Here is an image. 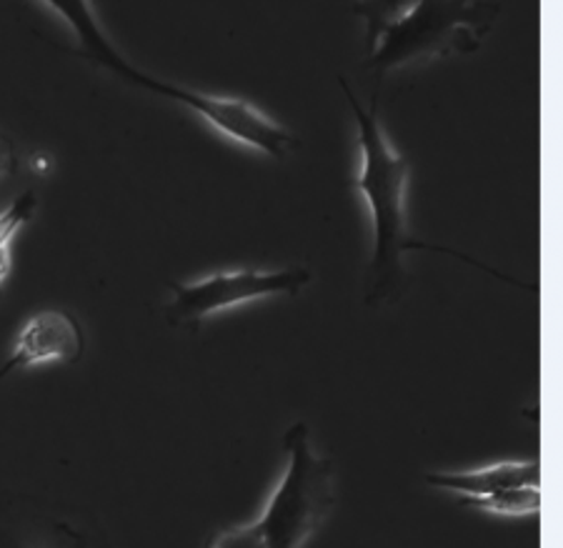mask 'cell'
I'll return each instance as SVG.
<instances>
[{"mask_svg": "<svg viewBox=\"0 0 563 548\" xmlns=\"http://www.w3.org/2000/svg\"><path fill=\"white\" fill-rule=\"evenodd\" d=\"M339 86L351 106L353 121H356L358 131V151H361V168L358 176L353 180V188L358 190L361 198L366 200L368 216H371V233H374V253H371V300L384 298L390 288L401 281L404 273V253L408 251H439L449 253L453 259H461L498 276L504 281V273L484 266L463 255L459 251L443 249V245H431L423 241H416L408 228V180H411V163L406 155L398 153L390 145L384 125L378 121V103L374 100L366 111L358 103L356 94L349 86L346 78H339Z\"/></svg>", "mask_w": 563, "mask_h": 548, "instance_id": "1", "label": "cell"}, {"mask_svg": "<svg viewBox=\"0 0 563 548\" xmlns=\"http://www.w3.org/2000/svg\"><path fill=\"white\" fill-rule=\"evenodd\" d=\"M286 469L261 516L218 534L211 548H303L335 506V479L329 459L311 451L306 424L284 438Z\"/></svg>", "mask_w": 563, "mask_h": 548, "instance_id": "2", "label": "cell"}, {"mask_svg": "<svg viewBox=\"0 0 563 548\" xmlns=\"http://www.w3.org/2000/svg\"><path fill=\"white\" fill-rule=\"evenodd\" d=\"M45 6L53 8L76 39V53L98 68L115 73L118 78L129 80V84L151 90V94L163 96L176 103L186 106L190 113H196L201 121L218 131L235 145H243L249 151H258L271 135V118L263 113L258 106H253L246 98L233 96H213L203 90H190L184 86H174L168 80H158L133 68L115 45L108 41L106 31L98 23V18L90 8V0H43Z\"/></svg>", "mask_w": 563, "mask_h": 548, "instance_id": "3", "label": "cell"}, {"mask_svg": "<svg viewBox=\"0 0 563 548\" xmlns=\"http://www.w3.org/2000/svg\"><path fill=\"white\" fill-rule=\"evenodd\" d=\"M501 8L488 0H419L368 51L376 80L386 73L478 51Z\"/></svg>", "mask_w": 563, "mask_h": 548, "instance_id": "4", "label": "cell"}, {"mask_svg": "<svg viewBox=\"0 0 563 548\" xmlns=\"http://www.w3.org/2000/svg\"><path fill=\"white\" fill-rule=\"evenodd\" d=\"M308 281L311 273L301 266H290L278 271H218L190 283H170L174 298L166 306V318L170 326H198L206 318L253 300L301 294Z\"/></svg>", "mask_w": 563, "mask_h": 548, "instance_id": "5", "label": "cell"}, {"mask_svg": "<svg viewBox=\"0 0 563 548\" xmlns=\"http://www.w3.org/2000/svg\"><path fill=\"white\" fill-rule=\"evenodd\" d=\"M86 336L70 310L45 308L23 324L8 359L0 365V381L18 369L43 363H76L84 359Z\"/></svg>", "mask_w": 563, "mask_h": 548, "instance_id": "6", "label": "cell"}, {"mask_svg": "<svg viewBox=\"0 0 563 548\" xmlns=\"http://www.w3.org/2000/svg\"><path fill=\"white\" fill-rule=\"evenodd\" d=\"M426 483L453 493V496H459V504L471 506L474 501L488 498L508 489L541 486V463L539 459L498 461L471 471H439L429 473Z\"/></svg>", "mask_w": 563, "mask_h": 548, "instance_id": "7", "label": "cell"}, {"mask_svg": "<svg viewBox=\"0 0 563 548\" xmlns=\"http://www.w3.org/2000/svg\"><path fill=\"white\" fill-rule=\"evenodd\" d=\"M35 211H38V198L33 190H25L11 200L5 211H0V296H3V286L13 271V241L33 221Z\"/></svg>", "mask_w": 563, "mask_h": 548, "instance_id": "8", "label": "cell"}, {"mask_svg": "<svg viewBox=\"0 0 563 548\" xmlns=\"http://www.w3.org/2000/svg\"><path fill=\"white\" fill-rule=\"evenodd\" d=\"M471 508L484 511L492 516H506V518H521L533 516L541 508V486H523V489H508L494 496L481 498L471 504Z\"/></svg>", "mask_w": 563, "mask_h": 548, "instance_id": "9", "label": "cell"}, {"mask_svg": "<svg viewBox=\"0 0 563 548\" xmlns=\"http://www.w3.org/2000/svg\"><path fill=\"white\" fill-rule=\"evenodd\" d=\"M419 0H358L353 6V13L366 21V45L374 48L378 35L384 33L390 23L404 18Z\"/></svg>", "mask_w": 563, "mask_h": 548, "instance_id": "10", "label": "cell"}, {"mask_svg": "<svg viewBox=\"0 0 563 548\" xmlns=\"http://www.w3.org/2000/svg\"><path fill=\"white\" fill-rule=\"evenodd\" d=\"M13 168H15V149L11 141L0 135V178H5L8 173H13Z\"/></svg>", "mask_w": 563, "mask_h": 548, "instance_id": "11", "label": "cell"}, {"mask_svg": "<svg viewBox=\"0 0 563 548\" xmlns=\"http://www.w3.org/2000/svg\"><path fill=\"white\" fill-rule=\"evenodd\" d=\"M0 548H21V546H0Z\"/></svg>", "mask_w": 563, "mask_h": 548, "instance_id": "12", "label": "cell"}]
</instances>
